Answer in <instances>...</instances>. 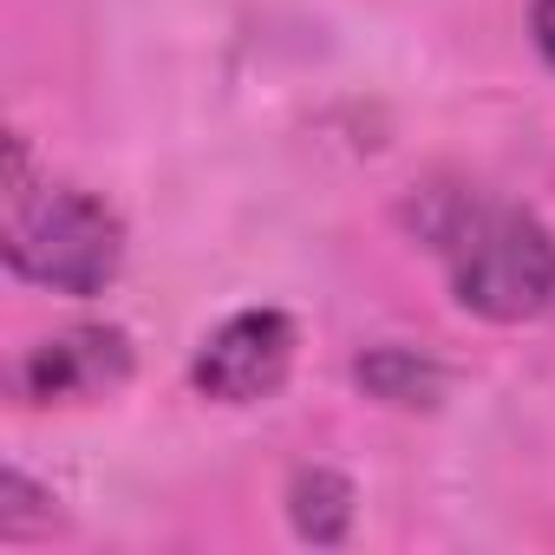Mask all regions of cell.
<instances>
[{
    "instance_id": "8992f818",
    "label": "cell",
    "mask_w": 555,
    "mask_h": 555,
    "mask_svg": "<svg viewBox=\"0 0 555 555\" xmlns=\"http://www.w3.org/2000/svg\"><path fill=\"white\" fill-rule=\"evenodd\" d=\"M360 386L379 392V399H392V405H431V392H438V366L418 360V353L379 347V353L360 360Z\"/></svg>"
},
{
    "instance_id": "3957f363",
    "label": "cell",
    "mask_w": 555,
    "mask_h": 555,
    "mask_svg": "<svg viewBox=\"0 0 555 555\" xmlns=\"http://www.w3.org/2000/svg\"><path fill=\"white\" fill-rule=\"evenodd\" d=\"M288 366H295V321L274 308H248V314H229L196 347L190 379L216 405H255L268 392H282Z\"/></svg>"
},
{
    "instance_id": "5b68a950",
    "label": "cell",
    "mask_w": 555,
    "mask_h": 555,
    "mask_svg": "<svg viewBox=\"0 0 555 555\" xmlns=\"http://www.w3.org/2000/svg\"><path fill=\"white\" fill-rule=\"evenodd\" d=\"M288 509H295V529H301L308 542L334 548V542H347V529H353V483L334 477V470H301Z\"/></svg>"
},
{
    "instance_id": "277c9868",
    "label": "cell",
    "mask_w": 555,
    "mask_h": 555,
    "mask_svg": "<svg viewBox=\"0 0 555 555\" xmlns=\"http://www.w3.org/2000/svg\"><path fill=\"white\" fill-rule=\"evenodd\" d=\"M125 379H131V340H125V327H66V334L40 340L21 360V392L34 405L105 399Z\"/></svg>"
},
{
    "instance_id": "52a82bcc",
    "label": "cell",
    "mask_w": 555,
    "mask_h": 555,
    "mask_svg": "<svg viewBox=\"0 0 555 555\" xmlns=\"http://www.w3.org/2000/svg\"><path fill=\"white\" fill-rule=\"evenodd\" d=\"M529 27H535V47H542V60L555 66V0H529Z\"/></svg>"
},
{
    "instance_id": "6da1fadb",
    "label": "cell",
    "mask_w": 555,
    "mask_h": 555,
    "mask_svg": "<svg viewBox=\"0 0 555 555\" xmlns=\"http://www.w3.org/2000/svg\"><path fill=\"white\" fill-rule=\"evenodd\" d=\"M418 229L444 255L451 295L464 314L496 327L555 314V235L535 216L483 196H451V209L425 216Z\"/></svg>"
},
{
    "instance_id": "7a4b0ae2",
    "label": "cell",
    "mask_w": 555,
    "mask_h": 555,
    "mask_svg": "<svg viewBox=\"0 0 555 555\" xmlns=\"http://www.w3.org/2000/svg\"><path fill=\"white\" fill-rule=\"evenodd\" d=\"M8 268L53 295H105L125 268V222L86 190L14 177Z\"/></svg>"
}]
</instances>
